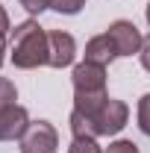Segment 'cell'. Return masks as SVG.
Here are the masks:
<instances>
[{"instance_id": "6da1fadb", "label": "cell", "mask_w": 150, "mask_h": 153, "mask_svg": "<svg viewBox=\"0 0 150 153\" xmlns=\"http://www.w3.org/2000/svg\"><path fill=\"white\" fill-rule=\"evenodd\" d=\"M9 53L12 65L21 71H33L47 65V33L38 27V21L27 18L9 33Z\"/></svg>"}, {"instance_id": "7a4b0ae2", "label": "cell", "mask_w": 150, "mask_h": 153, "mask_svg": "<svg viewBox=\"0 0 150 153\" xmlns=\"http://www.w3.org/2000/svg\"><path fill=\"white\" fill-rule=\"evenodd\" d=\"M59 133L50 121H33L30 130L21 135V153H56Z\"/></svg>"}, {"instance_id": "3957f363", "label": "cell", "mask_w": 150, "mask_h": 153, "mask_svg": "<svg viewBox=\"0 0 150 153\" xmlns=\"http://www.w3.org/2000/svg\"><path fill=\"white\" fill-rule=\"evenodd\" d=\"M127 121H130V106H127L124 100L109 97V100H106V106L91 118L94 135H118L124 127H127Z\"/></svg>"}, {"instance_id": "277c9868", "label": "cell", "mask_w": 150, "mask_h": 153, "mask_svg": "<svg viewBox=\"0 0 150 153\" xmlns=\"http://www.w3.org/2000/svg\"><path fill=\"white\" fill-rule=\"evenodd\" d=\"M109 41L115 44V53L118 56H132V53H141V44H144V36L141 30L132 24V21H112L109 30H106Z\"/></svg>"}, {"instance_id": "5b68a950", "label": "cell", "mask_w": 150, "mask_h": 153, "mask_svg": "<svg viewBox=\"0 0 150 153\" xmlns=\"http://www.w3.org/2000/svg\"><path fill=\"white\" fill-rule=\"evenodd\" d=\"M76 59V41L65 30H50L47 33V65L50 68H68Z\"/></svg>"}, {"instance_id": "8992f818", "label": "cell", "mask_w": 150, "mask_h": 153, "mask_svg": "<svg viewBox=\"0 0 150 153\" xmlns=\"http://www.w3.org/2000/svg\"><path fill=\"white\" fill-rule=\"evenodd\" d=\"M30 112L24 106H9L0 112V141H21V135L30 130Z\"/></svg>"}, {"instance_id": "52a82bcc", "label": "cell", "mask_w": 150, "mask_h": 153, "mask_svg": "<svg viewBox=\"0 0 150 153\" xmlns=\"http://www.w3.org/2000/svg\"><path fill=\"white\" fill-rule=\"evenodd\" d=\"M74 91H106V68L94 62L74 65Z\"/></svg>"}, {"instance_id": "ba28073f", "label": "cell", "mask_w": 150, "mask_h": 153, "mask_svg": "<svg viewBox=\"0 0 150 153\" xmlns=\"http://www.w3.org/2000/svg\"><path fill=\"white\" fill-rule=\"evenodd\" d=\"M112 59H118V53H115V44L109 41L106 33L88 38V44H85V62H94V65H103L106 68Z\"/></svg>"}, {"instance_id": "9c48e42d", "label": "cell", "mask_w": 150, "mask_h": 153, "mask_svg": "<svg viewBox=\"0 0 150 153\" xmlns=\"http://www.w3.org/2000/svg\"><path fill=\"white\" fill-rule=\"evenodd\" d=\"M15 100H18V88H15V82L6 79V76H0V112L9 109V106H15Z\"/></svg>"}, {"instance_id": "30bf717a", "label": "cell", "mask_w": 150, "mask_h": 153, "mask_svg": "<svg viewBox=\"0 0 150 153\" xmlns=\"http://www.w3.org/2000/svg\"><path fill=\"white\" fill-rule=\"evenodd\" d=\"M85 6V0H50V9L59 15H76Z\"/></svg>"}, {"instance_id": "8fae6325", "label": "cell", "mask_w": 150, "mask_h": 153, "mask_svg": "<svg viewBox=\"0 0 150 153\" xmlns=\"http://www.w3.org/2000/svg\"><path fill=\"white\" fill-rule=\"evenodd\" d=\"M138 130L150 135V91L138 100Z\"/></svg>"}, {"instance_id": "7c38bea8", "label": "cell", "mask_w": 150, "mask_h": 153, "mask_svg": "<svg viewBox=\"0 0 150 153\" xmlns=\"http://www.w3.org/2000/svg\"><path fill=\"white\" fill-rule=\"evenodd\" d=\"M68 153H103V150H100L97 138H74Z\"/></svg>"}, {"instance_id": "4fadbf2b", "label": "cell", "mask_w": 150, "mask_h": 153, "mask_svg": "<svg viewBox=\"0 0 150 153\" xmlns=\"http://www.w3.org/2000/svg\"><path fill=\"white\" fill-rule=\"evenodd\" d=\"M106 153H141V150H138V144L130 141V138H118V141H112L106 147Z\"/></svg>"}, {"instance_id": "5bb4252c", "label": "cell", "mask_w": 150, "mask_h": 153, "mask_svg": "<svg viewBox=\"0 0 150 153\" xmlns=\"http://www.w3.org/2000/svg\"><path fill=\"white\" fill-rule=\"evenodd\" d=\"M18 3L30 12V15H41L44 9H50V0H18Z\"/></svg>"}, {"instance_id": "9a60e30c", "label": "cell", "mask_w": 150, "mask_h": 153, "mask_svg": "<svg viewBox=\"0 0 150 153\" xmlns=\"http://www.w3.org/2000/svg\"><path fill=\"white\" fill-rule=\"evenodd\" d=\"M9 33H12V24H9V15H6V9L0 6V44H6Z\"/></svg>"}, {"instance_id": "2e32d148", "label": "cell", "mask_w": 150, "mask_h": 153, "mask_svg": "<svg viewBox=\"0 0 150 153\" xmlns=\"http://www.w3.org/2000/svg\"><path fill=\"white\" fill-rule=\"evenodd\" d=\"M138 59H141V68H144V71H150V36L144 38V44H141V53H138Z\"/></svg>"}, {"instance_id": "e0dca14e", "label": "cell", "mask_w": 150, "mask_h": 153, "mask_svg": "<svg viewBox=\"0 0 150 153\" xmlns=\"http://www.w3.org/2000/svg\"><path fill=\"white\" fill-rule=\"evenodd\" d=\"M144 15H147V24H150V3H147V9H144Z\"/></svg>"}]
</instances>
